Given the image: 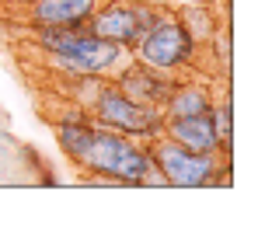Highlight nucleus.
<instances>
[{"mask_svg":"<svg viewBox=\"0 0 258 244\" xmlns=\"http://www.w3.org/2000/svg\"><path fill=\"white\" fill-rule=\"evenodd\" d=\"M74 164L84 167L87 174H94L98 181L143 185V178L150 171V150H147V143L133 140L126 133H115V129H105L94 122L91 140Z\"/></svg>","mask_w":258,"mask_h":244,"instance_id":"nucleus-1","label":"nucleus"},{"mask_svg":"<svg viewBox=\"0 0 258 244\" xmlns=\"http://www.w3.org/2000/svg\"><path fill=\"white\" fill-rule=\"evenodd\" d=\"M39 49L49 52V59L63 70V74H112L122 67L126 49L115 42H105L87 32V25L77 28H32Z\"/></svg>","mask_w":258,"mask_h":244,"instance_id":"nucleus-2","label":"nucleus"},{"mask_svg":"<svg viewBox=\"0 0 258 244\" xmlns=\"http://www.w3.org/2000/svg\"><path fill=\"white\" fill-rule=\"evenodd\" d=\"M196 49H199V42L192 39V32L178 18V11L154 7L147 28L140 32V39L129 52H133V59H140L147 67H157L164 74H178L196 59Z\"/></svg>","mask_w":258,"mask_h":244,"instance_id":"nucleus-3","label":"nucleus"},{"mask_svg":"<svg viewBox=\"0 0 258 244\" xmlns=\"http://www.w3.org/2000/svg\"><path fill=\"white\" fill-rule=\"evenodd\" d=\"M87 108H91V115H94L98 126L115 129V133H126L133 140H154V136H161V129H164V112H161V108H150V105L133 101V98L122 94L112 81H101L94 101H91Z\"/></svg>","mask_w":258,"mask_h":244,"instance_id":"nucleus-4","label":"nucleus"},{"mask_svg":"<svg viewBox=\"0 0 258 244\" xmlns=\"http://www.w3.org/2000/svg\"><path fill=\"white\" fill-rule=\"evenodd\" d=\"M147 150H150V164L157 167V174L171 189H206V185H216V174H220V164H223L220 154L188 150V147L174 143L168 136H154L147 143Z\"/></svg>","mask_w":258,"mask_h":244,"instance_id":"nucleus-5","label":"nucleus"},{"mask_svg":"<svg viewBox=\"0 0 258 244\" xmlns=\"http://www.w3.org/2000/svg\"><path fill=\"white\" fill-rule=\"evenodd\" d=\"M154 7L150 4H140V0H108V4H98L94 14L87 18V32L98 35L105 42H115L122 49H133L140 32L147 28Z\"/></svg>","mask_w":258,"mask_h":244,"instance_id":"nucleus-6","label":"nucleus"},{"mask_svg":"<svg viewBox=\"0 0 258 244\" xmlns=\"http://www.w3.org/2000/svg\"><path fill=\"white\" fill-rule=\"evenodd\" d=\"M112 84H115L122 94H129L133 101L164 112V101H168V94H171V87H174V77L164 74V70H157V67H147V63L133 59V63H126V67L115 74Z\"/></svg>","mask_w":258,"mask_h":244,"instance_id":"nucleus-7","label":"nucleus"},{"mask_svg":"<svg viewBox=\"0 0 258 244\" xmlns=\"http://www.w3.org/2000/svg\"><path fill=\"white\" fill-rule=\"evenodd\" d=\"M101 0H28L25 18L32 28H77L87 25Z\"/></svg>","mask_w":258,"mask_h":244,"instance_id":"nucleus-8","label":"nucleus"},{"mask_svg":"<svg viewBox=\"0 0 258 244\" xmlns=\"http://www.w3.org/2000/svg\"><path fill=\"white\" fill-rule=\"evenodd\" d=\"M161 136H168L188 150H199V154H220V136L213 129L210 112L206 115H164Z\"/></svg>","mask_w":258,"mask_h":244,"instance_id":"nucleus-9","label":"nucleus"},{"mask_svg":"<svg viewBox=\"0 0 258 244\" xmlns=\"http://www.w3.org/2000/svg\"><path fill=\"white\" fill-rule=\"evenodd\" d=\"M213 108V94L196 81H174L164 101V115H206Z\"/></svg>","mask_w":258,"mask_h":244,"instance_id":"nucleus-10","label":"nucleus"},{"mask_svg":"<svg viewBox=\"0 0 258 244\" xmlns=\"http://www.w3.org/2000/svg\"><path fill=\"white\" fill-rule=\"evenodd\" d=\"M210 119H213V129L220 136V154L230 157V147H234V108H230V101H220V105L213 101Z\"/></svg>","mask_w":258,"mask_h":244,"instance_id":"nucleus-11","label":"nucleus"},{"mask_svg":"<svg viewBox=\"0 0 258 244\" xmlns=\"http://www.w3.org/2000/svg\"><path fill=\"white\" fill-rule=\"evenodd\" d=\"M140 4H150V7H171V0H140Z\"/></svg>","mask_w":258,"mask_h":244,"instance_id":"nucleus-12","label":"nucleus"},{"mask_svg":"<svg viewBox=\"0 0 258 244\" xmlns=\"http://www.w3.org/2000/svg\"><path fill=\"white\" fill-rule=\"evenodd\" d=\"M188 4H216V0H188Z\"/></svg>","mask_w":258,"mask_h":244,"instance_id":"nucleus-13","label":"nucleus"},{"mask_svg":"<svg viewBox=\"0 0 258 244\" xmlns=\"http://www.w3.org/2000/svg\"><path fill=\"white\" fill-rule=\"evenodd\" d=\"M14 4H28V0H14Z\"/></svg>","mask_w":258,"mask_h":244,"instance_id":"nucleus-14","label":"nucleus"},{"mask_svg":"<svg viewBox=\"0 0 258 244\" xmlns=\"http://www.w3.org/2000/svg\"><path fill=\"white\" fill-rule=\"evenodd\" d=\"M0 4H4V0H0Z\"/></svg>","mask_w":258,"mask_h":244,"instance_id":"nucleus-15","label":"nucleus"}]
</instances>
